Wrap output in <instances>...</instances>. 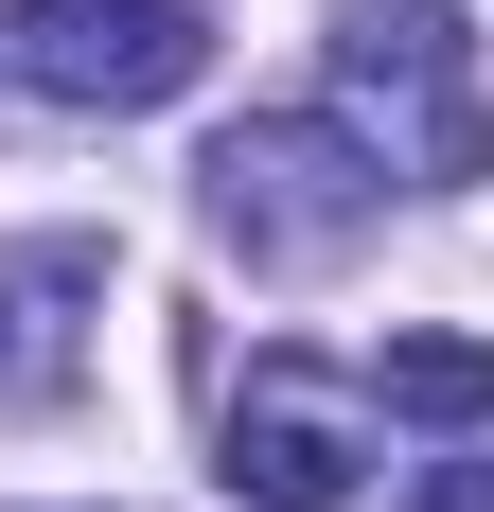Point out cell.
Returning a JSON list of instances; mask_svg holds the SVG:
<instances>
[{"mask_svg":"<svg viewBox=\"0 0 494 512\" xmlns=\"http://www.w3.org/2000/svg\"><path fill=\"white\" fill-rule=\"evenodd\" d=\"M336 124L389 159L406 195L494 177V106H477V36H459V0H336Z\"/></svg>","mask_w":494,"mask_h":512,"instance_id":"6da1fadb","label":"cell"},{"mask_svg":"<svg viewBox=\"0 0 494 512\" xmlns=\"http://www.w3.org/2000/svg\"><path fill=\"white\" fill-rule=\"evenodd\" d=\"M195 177H212V230H230L265 283H318V265H353V248H371V212H389V159L353 142V124H318V106H265V124H230Z\"/></svg>","mask_w":494,"mask_h":512,"instance_id":"7a4b0ae2","label":"cell"},{"mask_svg":"<svg viewBox=\"0 0 494 512\" xmlns=\"http://www.w3.org/2000/svg\"><path fill=\"white\" fill-rule=\"evenodd\" d=\"M0 71L36 106H177L212 71V0H0Z\"/></svg>","mask_w":494,"mask_h":512,"instance_id":"3957f363","label":"cell"},{"mask_svg":"<svg viewBox=\"0 0 494 512\" xmlns=\"http://www.w3.org/2000/svg\"><path fill=\"white\" fill-rule=\"evenodd\" d=\"M212 477H230L247 512H353V477H371V389H336L318 354H247L230 424H212Z\"/></svg>","mask_w":494,"mask_h":512,"instance_id":"277c9868","label":"cell"},{"mask_svg":"<svg viewBox=\"0 0 494 512\" xmlns=\"http://www.w3.org/2000/svg\"><path fill=\"white\" fill-rule=\"evenodd\" d=\"M71 301H106V248H89V230H53V248L0 265V389H53V371H71Z\"/></svg>","mask_w":494,"mask_h":512,"instance_id":"5b68a950","label":"cell"},{"mask_svg":"<svg viewBox=\"0 0 494 512\" xmlns=\"http://www.w3.org/2000/svg\"><path fill=\"white\" fill-rule=\"evenodd\" d=\"M371 407H406V424H494V336H389V354H371Z\"/></svg>","mask_w":494,"mask_h":512,"instance_id":"8992f818","label":"cell"},{"mask_svg":"<svg viewBox=\"0 0 494 512\" xmlns=\"http://www.w3.org/2000/svg\"><path fill=\"white\" fill-rule=\"evenodd\" d=\"M406 512H494V460H442V477H406Z\"/></svg>","mask_w":494,"mask_h":512,"instance_id":"52a82bcc","label":"cell"}]
</instances>
